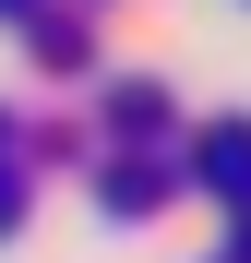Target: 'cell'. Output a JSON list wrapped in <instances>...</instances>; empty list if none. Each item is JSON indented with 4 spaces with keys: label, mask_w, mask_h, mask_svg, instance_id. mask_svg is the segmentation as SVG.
<instances>
[{
    "label": "cell",
    "mask_w": 251,
    "mask_h": 263,
    "mask_svg": "<svg viewBox=\"0 0 251 263\" xmlns=\"http://www.w3.org/2000/svg\"><path fill=\"white\" fill-rule=\"evenodd\" d=\"M227 263H251V215H239V228H227Z\"/></svg>",
    "instance_id": "5b68a950"
},
{
    "label": "cell",
    "mask_w": 251,
    "mask_h": 263,
    "mask_svg": "<svg viewBox=\"0 0 251 263\" xmlns=\"http://www.w3.org/2000/svg\"><path fill=\"white\" fill-rule=\"evenodd\" d=\"M108 132H132V144L167 132V96H156V84H120V96H108Z\"/></svg>",
    "instance_id": "3957f363"
},
{
    "label": "cell",
    "mask_w": 251,
    "mask_h": 263,
    "mask_svg": "<svg viewBox=\"0 0 251 263\" xmlns=\"http://www.w3.org/2000/svg\"><path fill=\"white\" fill-rule=\"evenodd\" d=\"M12 144H24V132H12V108H0V167H12Z\"/></svg>",
    "instance_id": "8992f818"
},
{
    "label": "cell",
    "mask_w": 251,
    "mask_h": 263,
    "mask_svg": "<svg viewBox=\"0 0 251 263\" xmlns=\"http://www.w3.org/2000/svg\"><path fill=\"white\" fill-rule=\"evenodd\" d=\"M0 12H12V24H24V12H36V0H0Z\"/></svg>",
    "instance_id": "52a82bcc"
},
{
    "label": "cell",
    "mask_w": 251,
    "mask_h": 263,
    "mask_svg": "<svg viewBox=\"0 0 251 263\" xmlns=\"http://www.w3.org/2000/svg\"><path fill=\"white\" fill-rule=\"evenodd\" d=\"M167 203H180V167H156V144H108V156H96V215L156 228Z\"/></svg>",
    "instance_id": "6da1fadb"
},
{
    "label": "cell",
    "mask_w": 251,
    "mask_h": 263,
    "mask_svg": "<svg viewBox=\"0 0 251 263\" xmlns=\"http://www.w3.org/2000/svg\"><path fill=\"white\" fill-rule=\"evenodd\" d=\"M180 192H216L251 215V120H203L191 144H180Z\"/></svg>",
    "instance_id": "7a4b0ae2"
},
{
    "label": "cell",
    "mask_w": 251,
    "mask_h": 263,
    "mask_svg": "<svg viewBox=\"0 0 251 263\" xmlns=\"http://www.w3.org/2000/svg\"><path fill=\"white\" fill-rule=\"evenodd\" d=\"M24 215H36V180H24V167H0V239H12Z\"/></svg>",
    "instance_id": "277c9868"
}]
</instances>
